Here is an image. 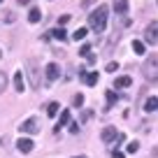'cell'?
I'll list each match as a JSON object with an SVG mask.
<instances>
[{"label": "cell", "instance_id": "6da1fadb", "mask_svg": "<svg viewBox=\"0 0 158 158\" xmlns=\"http://www.w3.org/2000/svg\"><path fill=\"white\" fill-rule=\"evenodd\" d=\"M107 14H109V10L105 5H98L89 14V26L93 33H105V28H107Z\"/></svg>", "mask_w": 158, "mask_h": 158}, {"label": "cell", "instance_id": "7a4b0ae2", "mask_svg": "<svg viewBox=\"0 0 158 158\" xmlns=\"http://www.w3.org/2000/svg\"><path fill=\"white\" fill-rule=\"evenodd\" d=\"M142 74H144V79H147L149 84H156L158 81V58L156 56H149L147 60H144V65H142Z\"/></svg>", "mask_w": 158, "mask_h": 158}, {"label": "cell", "instance_id": "3957f363", "mask_svg": "<svg viewBox=\"0 0 158 158\" xmlns=\"http://www.w3.org/2000/svg\"><path fill=\"white\" fill-rule=\"evenodd\" d=\"M144 42L147 44H156L158 42V21H153V23H149L144 28Z\"/></svg>", "mask_w": 158, "mask_h": 158}, {"label": "cell", "instance_id": "277c9868", "mask_svg": "<svg viewBox=\"0 0 158 158\" xmlns=\"http://www.w3.org/2000/svg\"><path fill=\"white\" fill-rule=\"evenodd\" d=\"M19 130L21 133H28V135H35V133H40V121L37 118H26L23 123L19 126Z\"/></svg>", "mask_w": 158, "mask_h": 158}, {"label": "cell", "instance_id": "5b68a950", "mask_svg": "<svg viewBox=\"0 0 158 158\" xmlns=\"http://www.w3.org/2000/svg\"><path fill=\"white\" fill-rule=\"evenodd\" d=\"M28 77H30L33 86H40V72H37V63L35 60H28Z\"/></svg>", "mask_w": 158, "mask_h": 158}, {"label": "cell", "instance_id": "8992f818", "mask_svg": "<svg viewBox=\"0 0 158 158\" xmlns=\"http://www.w3.org/2000/svg\"><path fill=\"white\" fill-rule=\"evenodd\" d=\"M44 74H47V81H56V79L60 77V68L56 63H49L44 68Z\"/></svg>", "mask_w": 158, "mask_h": 158}, {"label": "cell", "instance_id": "52a82bcc", "mask_svg": "<svg viewBox=\"0 0 158 158\" xmlns=\"http://www.w3.org/2000/svg\"><path fill=\"white\" fill-rule=\"evenodd\" d=\"M100 137H102V142H105V144H109V142H114V139L118 137V133H116V128H114V126H107V128H102Z\"/></svg>", "mask_w": 158, "mask_h": 158}, {"label": "cell", "instance_id": "ba28073f", "mask_svg": "<svg viewBox=\"0 0 158 158\" xmlns=\"http://www.w3.org/2000/svg\"><path fill=\"white\" fill-rule=\"evenodd\" d=\"M16 149H19L21 153H30L35 149V142H33V139H28V137H21L19 142H16Z\"/></svg>", "mask_w": 158, "mask_h": 158}, {"label": "cell", "instance_id": "9c48e42d", "mask_svg": "<svg viewBox=\"0 0 158 158\" xmlns=\"http://www.w3.org/2000/svg\"><path fill=\"white\" fill-rule=\"evenodd\" d=\"M114 12H116V16H126L128 14V0H114Z\"/></svg>", "mask_w": 158, "mask_h": 158}, {"label": "cell", "instance_id": "30bf717a", "mask_svg": "<svg viewBox=\"0 0 158 158\" xmlns=\"http://www.w3.org/2000/svg\"><path fill=\"white\" fill-rule=\"evenodd\" d=\"M144 112H149V114L158 112V98H156V95H149V98H147V102H144Z\"/></svg>", "mask_w": 158, "mask_h": 158}, {"label": "cell", "instance_id": "8fae6325", "mask_svg": "<svg viewBox=\"0 0 158 158\" xmlns=\"http://www.w3.org/2000/svg\"><path fill=\"white\" fill-rule=\"evenodd\" d=\"M23 89H26V81H23V72H16L14 74V91H19V93H23Z\"/></svg>", "mask_w": 158, "mask_h": 158}, {"label": "cell", "instance_id": "7c38bea8", "mask_svg": "<svg viewBox=\"0 0 158 158\" xmlns=\"http://www.w3.org/2000/svg\"><path fill=\"white\" fill-rule=\"evenodd\" d=\"M130 84H133V79H130V77H116V79H114V89H128Z\"/></svg>", "mask_w": 158, "mask_h": 158}, {"label": "cell", "instance_id": "4fadbf2b", "mask_svg": "<svg viewBox=\"0 0 158 158\" xmlns=\"http://www.w3.org/2000/svg\"><path fill=\"white\" fill-rule=\"evenodd\" d=\"M49 33H51V37L58 40V42H65V40H68V35H65V30L60 28V26H58V28H54V30H49Z\"/></svg>", "mask_w": 158, "mask_h": 158}, {"label": "cell", "instance_id": "5bb4252c", "mask_svg": "<svg viewBox=\"0 0 158 158\" xmlns=\"http://www.w3.org/2000/svg\"><path fill=\"white\" fill-rule=\"evenodd\" d=\"M40 19H42V12H40L37 7H30V12H28V21H30V23H37Z\"/></svg>", "mask_w": 158, "mask_h": 158}, {"label": "cell", "instance_id": "9a60e30c", "mask_svg": "<svg viewBox=\"0 0 158 158\" xmlns=\"http://www.w3.org/2000/svg\"><path fill=\"white\" fill-rule=\"evenodd\" d=\"M68 121H70V112H68V109H65V112H60V118H58V126H56V133H58V130L63 128V126L68 123Z\"/></svg>", "mask_w": 158, "mask_h": 158}, {"label": "cell", "instance_id": "2e32d148", "mask_svg": "<svg viewBox=\"0 0 158 158\" xmlns=\"http://www.w3.org/2000/svg\"><path fill=\"white\" fill-rule=\"evenodd\" d=\"M89 86H95L98 84V72H86V79H84Z\"/></svg>", "mask_w": 158, "mask_h": 158}, {"label": "cell", "instance_id": "e0dca14e", "mask_svg": "<svg viewBox=\"0 0 158 158\" xmlns=\"http://www.w3.org/2000/svg\"><path fill=\"white\" fill-rule=\"evenodd\" d=\"M86 33H89L86 28H77V30L72 33V40H74V42H79V40H84V37H86Z\"/></svg>", "mask_w": 158, "mask_h": 158}, {"label": "cell", "instance_id": "ac0fdd59", "mask_svg": "<svg viewBox=\"0 0 158 158\" xmlns=\"http://www.w3.org/2000/svg\"><path fill=\"white\" fill-rule=\"evenodd\" d=\"M58 109H60L58 102H49V105H47V114H49V116H56V114H58Z\"/></svg>", "mask_w": 158, "mask_h": 158}, {"label": "cell", "instance_id": "d6986e66", "mask_svg": "<svg viewBox=\"0 0 158 158\" xmlns=\"http://www.w3.org/2000/svg\"><path fill=\"white\" fill-rule=\"evenodd\" d=\"M133 51H135V54H137V56H142V54H144V42H139V40H135V42H133Z\"/></svg>", "mask_w": 158, "mask_h": 158}, {"label": "cell", "instance_id": "ffe728a7", "mask_svg": "<svg viewBox=\"0 0 158 158\" xmlns=\"http://www.w3.org/2000/svg\"><path fill=\"white\" fill-rule=\"evenodd\" d=\"M114 102H116V93H114V91H107V107L105 109H112Z\"/></svg>", "mask_w": 158, "mask_h": 158}, {"label": "cell", "instance_id": "44dd1931", "mask_svg": "<svg viewBox=\"0 0 158 158\" xmlns=\"http://www.w3.org/2000/svg\"><path fill=\"white\" fill-rule=\"evenodd\" d=\"M72 105H74V107H81V105H84V95H81V93H77V95L72 98Z\"/></svg>", "mask_w": 158, "mask_h": 158}, {"label": "cell", "instance_id": "7402d4cb", "mask_svg": "<svg viewBox=\"0 0 158 158\" xmlns=\"http://www.w3.org/2000/svg\"><path fill=\"white\" fill-rule=\"evenodd\" d=\"M5 86H7V74H5V72H0V93L5 91Z\"/></svg>", "mask_w": 158, "mask_h": 158}, {"label": "cell", "instance_id": "603a6c76", "mask_svg": "<svg viewBox=\"0 0 158 158\" xmlns=\"http://www.w3.org/2000/svg\"><path fill=\"white\" fill-rule=\"evenodd\" d=\"M79 54H81V56H84V58H86V56L91 54V44H84V47H81V49H79Z\"/></svg>", "mask_w": 158, "mask_h": 158}, {"label": "cell", "instance_id": "cb8c5ba5", "mask_svg": "<svg viewBox=\"0 0 158 158\" xmlns=\"http://www.w3.org/2000/svg\"><path fill=\"white\" fill-rule=\"evenodd\" d=\"M68 21H70V14H63V16H58V26H60V28H63V26L68 23Z\"/></svg>", "mask_w": 158, "mask_h": 158}, {"label": "cell", "instance_id": "d4e9b609", "mask_svg": "<svg viewBox=\"0 0 158 158\" xmlns=\"http://www.w3.org/2000/svg\"><path fill=\"white\" fill-rule=\"evenodd\" d=\"M137 149H139V144H137V142H128V153H135Z\"/></svg>", "mask_w": 158, "mask_h": 158}, {"label": "cell", "instance_id": "484cf974", "mask_svg": "<svg viewBox=\"0 0 158 158\" xmlns=\"http://www.w3.org/2000/svg\"><path fill=\"white\" fill-rule=\"evenodd\" d=\"M116 70H118V63H109L107 65V72H116Z\"/></svg>", "mask_w": 158, "mask_h": 158}, {"label": "cell", "instance_id": "4316f807", "mask_svg": "<svg viewBox=\"0 0 158 158\" xmlns=\"http://www.w3.org/2000/svg\"><path fill=\"white\" fill-rule=\"evenodd\" d=\"M5 14H7V16H5V21H7V23H12V21H14V19H16V16H14V14H12V12H5Z\"/></svg>", "mask_w": 158, "mask_h": 158}, {"label": "cell", "instance_id": "83f0119b", "mask_svg": "<svg viewBox=\"0 0 158 158\" xmlns=\"http://www.w3.org/2000/svg\"><path fill=\"white\" fill-rule=\"evenodd\" d=\"M112 158H123V153H121V151H116V149H114V151H112Z\"/></svg>", "mask_w": 158, "mask_h": 158}, {"label": "cell", "instance_id": "f1b7e54d", "mask_svg": "<svg viewBox=\"0 0 158 158\" xmlns=\"http://www.w3.org/2000/svg\"><path fill=\"white\" fill-rule=\"evenodd\" d=\"M93 5V0H84V2H81V7H91Z\"/></svg>", "mask_w": 158, "mask_h": 158}, {"label": "cell", "instance_id": "f546056e", "mask_svg": "<svg viewBox=\"0 0 158 158\" xmlns=\"http://www.w3.org/2000/svg\"><path fill=\"white\" fill-rule=\"evenodd\" d=\"M19 5H30V0H19Z\"/></svg>", "mask_w": 158, "mask_h": 158}, {"label": "cell", "instance_id": "4dcf8cb0", "mask_svg": "<svg viewBox=\"0 0 158 158\" xmlns=\"http://www.w3.org/2000/svg\"><path fill=\"white\" fill-rule=\"evenodd\" d=\"M74 158H86V156H74Z\"/></svg>", "mask_w": 158, "mask_h": 158}, {"label": "cell", "instance_id": "1f68e13d", "mask_svg": "<svg viewBox=\"0 0 158 158\" xmlns=\"http://www.w3.org/2000/svg\"><path fill=\"white\" fill-rule=\"evenodd\" d=\"M0 56H2V51H0Z\"/></svg>", "mask_w": 158, "mask_h": 158}, {"label": "cell", "instance_id": "d6a6232c", "mask_svg": "<svg viewBox=\"0 0 158 158\" xmlns=\"http://www.w3.org/2000/svg\"><path fill=\"white\" fill-rule=\"evenodd\" d=\"M156 2H158V0H156Z\"/></svg>", "mask_w": 158, "mask_h": 158}]
</instances>
